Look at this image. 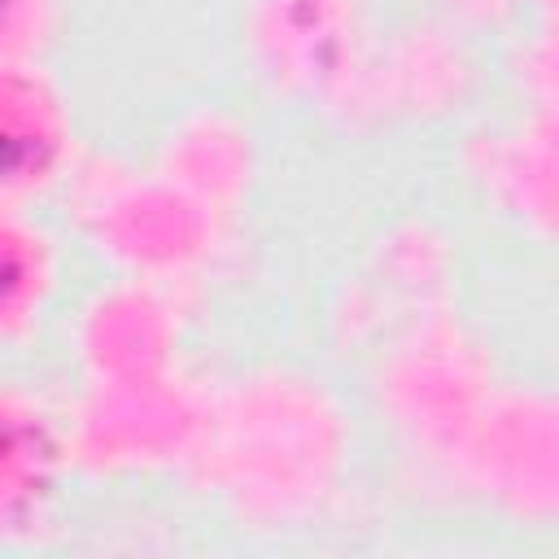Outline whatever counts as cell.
Listing matches in <instances>:
<instances>
[]
</instances>
